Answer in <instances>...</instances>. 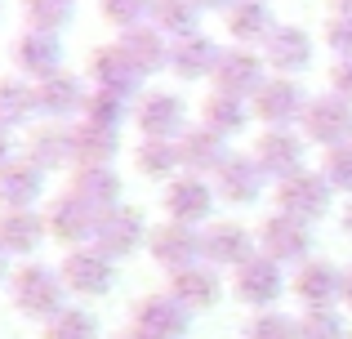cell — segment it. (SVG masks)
Returning a JSON list of instances; mask_svg holds the SVG:
<instances>
[{"label": "cell", "instance_id": "obj_55", "mask_svg": "<svg viewBox=\"0 0 352 339\" xmlns=\"http://www.w3.org/2000/svg\"><path fill=\"white\" fill-rule=\"evenodd\" d=\"M348 339H352V335H348Z\"/></svg>", "mask_w": 352, "mask_h": 339}, {"label": "cell", "instance_id": "obj_23", "mask_svg": "<svg viewBox=\"0 0 352 339\" xmlns=\"http://www.w3.org/2000/svg\"><path fill=\"white\" fill-rule=\"evenodd\" d=\"M165 290L197 317V313H210V308L223 299V272H219L214 263L201 259V263H192V268H183V272H170V286Z\"/></svg>", "mask_w": 352, "mask_h": 339}, {"label": "cell", "instance_id": "obj_15", "mask_svg": "<svg viewBox=\"0 0 352 339\" xmlns=\"http://www.w3.org/2000/svg\"><path fill=\"white\" fill-rule=\"evenodd\" d=\"M147 219H143V210L138 206H112L107 215H98V228H94V241L89 245H98V250L107 254V259H129L134 250H143L147 245Z\"/></svg>", "mask_w": 352, "mask_h": 339}, {"label": "cell", "instance_id": "obj_43", "mask_svg": "<svg viewBox=\"0 0 352 339\" xmlns=\"http://www.w3.org/2000/svg\"><path fill=\"white\" fill-rule=\"evenodd\" d=\"M321 179L330 183V188L339 192V197H348L352 201V143H344V148H330V152H321Z\"/></svg>", "mask_w": 352, "mask_h": 339}, {"label": "cell", "instance_id": "obj_36", "mask_svg": "<svg viewBox=\"0 0 352 339\" xmlns=\"http://www.w3.org/2000/svg\"><path fill=\"white\" fill-rule=\"evenodd\" d=\"M201 18H206V9L197 0H152V27L165 32L170 41H183V36L201 32Z\"/></svg>", "mask_w": 352, "mask_h": 339}, {"label": "cell", "instance_id": "obj_46", "mask_svg": "<svg viewBox=\"0 0 352 339\" xmlns=\"http://www.w3.org/2000/svg\"><path fill=\"white\" fill-rule=\"evenodd\" d=\"M18 148H23V139H18L14 130H5V125H0V166L18 157Z\"/></svg>", "mask_w": 352, "mask_h": 339}, {"label": "cell", "instance_id": "obj_3", "mask_svg": "<svg viewBox=\"0 0 352 339\" xmlns=\"http://www.w3.org/2000/svg\"><path fill=\"white\" fill-rule=\"evenodd\" d=\"M308 98L312 94L299 85V76H267L263 89L250 98V112L263 130H299Z\"/></svg>", "mask_w": 352, "mask_h": 339}, {"label": "cell", "instance_id": "obj_29", "mask_svg": "<svg viewBox=\"0 0 352 339\" xmlns=\"http://www.w3.org/2000/svg\"><path fill=\"white\" fill-rule=\"evenodd\" d=\"M228 45H245V50H263V41L276 32V18L267 9V0H236L223 14Z\"/></svg>", "mask_w": 352, "mask_h": 339}, {"label": "cell", "instance_id": "obj_10", "mask_svg": "<svg viewBox=\"0 0 352 339\" xmlns=\"http://www.w3.org/2000/svg\"><path fill=\"white\" fill-rule=\"evenodd\" d=\"M258 254L276 259L281 268H299V263H308L312 259V223L272 210V215L258 223Z\"/></svg>", "mask_w": 352, "mask_h": 339}, {"label": "cell", "instance_id": "obj_8", "mask_svg": "<svg viewBox=\"0 0 352 339\" xmlns=\"http://www.w3.org/2000/svg\"><path fill=\"white\" fill-rule=\"evenodd\" d=\"M58 272H63L67 295H76V299H103V295H112V286H116V259H107L98 245H76V250H67L63 263H58Z\"/></svg>", "mask_w": 352, "mask_h": 339}, {"label": "cell", "instance_id": "obj_45", "mask_svg": "<svg viewBox=\"0 0 352 339\" xmlns=\"http://www.w3.org/2000/svg\"><path fill=\"white\" fill-rule=\"evenodd\" d=\"M326 85H330V94H339L344 103H352V58H335V63H330Z\"/></svg>", "mask_w": 352, "mask_h": 339}, {"label": "cell", "instance_id": "obj_27", "mask_svg": "<svg viewBox=\"0 0 352 339\" xmlns=\"http://www.w3.org/2000/svg\"><path fill=\"white\" fill-rule=\"evenodd\" d=\"M179 161H183V174H201V179H214L219 166H223L232 152H228V139H219L214 130H206V125H188V130L179 134Z\"/></svg>", "mask_w": 352, "mask_h": 339}, {"label": "cell", "instance_id": "obj_30", "mask_svg": "<svg viewBox=\"0 0 352 339\" xmlns=\"http://www.w3.org/2000/svg\"><path fill=\"white\" fill-rule=\"evenodd\" d=\"M116 45L129 54V63L143 72V80H147V76H156V72H170V45H174V41H170L165 32H156L152 23L120 32V36H116Z\"/></svg>", "mask_w": 352, "mask_h": 339}, {"label": "cell", "instance_id": "obj_17", "mask_svg": "<svg viewBox=\"0 0 352 339\" xmlns=\"http://www.w3.org/2000/svg\"><path fill=\"white\" fill-rule=\"evenodd\" d=\"M147 254H152V263L165 272V277L192 268V263L206 259V254H201V228L174 223V219L152 223V232H147Z\"/></svg>", "mask_w": 352, "mask_h": 339}, {"label": "cell", "instance_id": "obj_38", "mask_svg": "<svg viewBox=\"0 0 352 339\" xmlns=\"http://www.w3.org/2000/svg\"><path fill=\"white\" fill-rule=\"evenodd\" d=\"M129 116H134V98L116 94V89H94L89 85V103H85V112H80V121L103 125V130H120Z\"/></svg>", "mask_w": 352, "mask_h": 339}, {"label": "cell", "instance_id": "obj_1", "mask_svg": "<svg viewBox=\"0 0 352 339\" xmlns=\"http://www.w3.org/2000/svg\"><path fill=\"white\" fill-rule=\"evenodd\" d=\"M5 295H9V304H14V313L27 317V322H36V326H45L54 313L67 308L63 272L50 268V263H41V259L14 263V272H9V281H5Z\"/></svg>", "mask_w": 352, "mask_h": 339}, {"label": "cell", "instance_id": "obj_47", "mask_svg": "<svg viewBox=\"0 0 352 339\" xmlns=\"http://www.w3.org/2000/svg\"><path fill=\"white\" fill-rule=\"evenodd\" d=\"M197 5H201V9H210V14H228L236 0H197Z\"/></svg>", "mask_w": 352, "mask_h": 339}, {"label": "cell", "instance_id": "obj_13", "mask_svg": "<svg viewBox=\"0 0 352 339\" xmlns=\"http://www.w3.org/2000/svg\"><path fill=\"white\" fill-rule=\"evenodd\" d=\"M45 228H50V241L76 250V245H89V241H94L98 210H89L76 192L63 188V192H54V197L45 201Z\"/></svg>", "mask_w": 352, "mask_h": 339}, {"label": "cell", "instance_id": "obj_14", "mask_svg": "<svg viewBox=\"0 0 352 339\" xmlns=\"http://www.w3.org/2000/svg\"><path fill=\"white\" fill-rule=\"evenodd\" d=\"M290 295L299 299V308H339L344 304V268L335 259H321L312 254L308 263L290 272Z\"/></svg>", "mask_w": 352, "mask_h": 339}, {"label": "cell", "instance_id": "obj_9", "mask_svg": "<svg viewBox=\"0 0 352 339\" xmlns=\"http://www.w3.org/2000/svg\"><path fill=\"white\" fill-rule=\"evenodd\" d=\"M201 254L219 272H236L241 263H250L258 254V232L245 228L241 219H214V223L201 228Z\"/></svg>", "mask_w": 352, "mask_h": 339}, {"label": "cell", "instance_id": "obj_49", "mask_svg": "<svg viewBox=\"0 0 352 339\" xmlns=\"http://www.w3.org/2000/svg\"><path fill=\"white\" fill-rule=\"evenodd\" d=\"M330 5V14H339V18H352V0H326Z\"/></svg>", "mask_w": 352, "mask_h": 339}, {"label": "cell", "instance_id": "obj_54", "mask_svg": "<svg viewBox=\"0 0 352 339\" xmlns=\"http://www.w3.org/2000/svg\"><path fill=\"white\" fill-rule=\"evenodd\" d=\"M0 9H5V5H0Z\"/></svg>", "mask_w": 352, "mask_h": 339}, {"label": "cell", "instance_id": "obj_11", "mask_svg": "<svg viewBox=\"0 0 352 339\" xmlns=\"http://www.w3.org/2000/svg\"><path fill=\"white\" fill-rule=\"evenodd\" d=\"M272 206L281 210V215H290V219L317 223V219H326L330 206H335V188L321 179V170H303V174H294V179L276 183L272 188Z\"/></svg>", "mask_w": 352, "mask_h": 339}, {"label": "cell", "instance_id": "obj_25", "mask_svg": "<svg viewBox=\"0 0 352 339\" xmlns=\"http://www.w3.org/2000/svg\"><path fill=\"white\" fill-rule=\"evenodd\" d=\"M219 54H223V45H219L214 36H206V32L183 36V41L170 45V76L183 80V85H192V80H210L214 67H219Z\"/></svg>", "mask_w": 352, "mask_h": 339}, {"label": "cell", "instance_id": "obj_53", "mask_svg": "<svg viewBox=\"0 0 352 339\" xmlns=\"http://www.w3.org/2000/svg\"><path fill=\"white\" fill-rule=\"evenodd\" d=\"M72 5H76V0H72Z\"/></svg>", "mask_w": 352, "mask_h": 339}, {"label": "cell", "instance_id": "obj_24", "mask_svg": "<svg viewBox=\"0 0 352 339\" xmlns=\"http://www.w3.org/2000/svg\"><path fill=\"white\" fill-rule=\"evenodd\" d=\"M18 157L32 161L36 170L54 174V170H72V130L58 121H41L32 125V130L23 134V148H18Z\"/></svg>", "mask_w": 352, "mask_h": 339}, {"label": "cell", "instance_id": "obj_48", "mask_svg": "<svg viewBox=\"0 0 352 339\" xmlns=\"http://www.w3.org/2000/svg\"><path fill=\"white\" fill-rule=\"evenodd\" d=\"M339 228H344V237L352 241V201H344V210H339Z\"/></svg>", "mask_w": 352, "mask_h": 339}, {"label": "cell", "instance_id": "obj_19", "mask_svg": "<svg viewBox=\"0 0 352 339\" xmlns=\"http://www.w3.org/2000/svg\"><path fill=\"white\" fill-rule=\"evenodd\" d=\"M85 103H89V80H80L76 72H58V76L36 85V116L41 121L72 125V121H80Z\"/></svg>", "mask_w": 352, "mask_h": 339}, {"label": "cell", "instance_id": "obj_21", "mask_svg": "<svg viewBox=\"0 0 352 339\" xmlns=\"http://www.w3.org/2000/svg\"><path fill=\"white\" fill-rule=\"evenodd\" d=\"M85 72H89V85H94V89H116V94H125V98L143 94V72L129 63V54L120 50L116 41L94 45V50H89Z\"/></svg>", "mask_w": 352, "mask_h": 339}, {"label": "cell", "instance_id": "obj_28", "mask_svg": "<svg viewBox=\"0 0 352 339\" xmlns=\"http://www.w3.org/2000/svg\"><path fill=\"white\" fill-rule=\"evenodd\" d=\"M67 192H76L89 210L107 215L125 197V179L112 166H76V170H67Z\"/></svg>", "mask_w": 352, "mask_h": 339}, {"label": "cell", "instance_id": "obj_18", "mask_svg": "<svg viewBox=\"0 0 352 339\" xmlns=\"http://www.w3.org/2000/svg\"><path fill=\"white\" fill-rule=\"evenodd\" d=\"M272 76L263 63V54L258 50H245V45H223V54H219V67L214 76H210V85L219 89V94H236V98H254L258 89H263V80Z\"/></svg>", "mask_w": 352, "mask_h": 339}, {"label": "cell", "instance_id": "obj_7", "mask_svg": "<svg viewBox=\"0 0 352 339\" xmlns=\"http://www.w3.org/2000/svg\"><path fill=\"white\" fill-rule=\"evenodd\" d=\"M250 157L258 161V170L267 174V183H285L294 174L308 170V139L299 130H258Z\"/></svg>", "mask_w": 352, "mask_h": 339}, {"label": "cell", "instance_id": "obj_51", "mask_svg": "<svg viewBox=\"0 0 352 339\" xmlns=\"http://www.w3.org/2000/svg\"><path fill=\"white\" fill-rule=\"evenodd\" d=\"M9 272H14V268H9V254L0 250V286H5V281H9Z\"/></svg>", "mask_w": 352, "mask_h": 339}, {"label": "cell", "instance_id": "obj_26", "mask_svg": "<svg viewBox=\"0 0 352 339\" xmlns=\"http://www.w3.org/2000/svg\"><path fill=\"white\" fill-rule=\"evenodd\" d=\"M45 241H50L45 210H0V250L9 259H32Z\"/></svg>", "mask_w": 352, "mask_h": 339}, {"label": "cell", "instance_id": "obj_50", "mask_svg": "<svg viewBox=\"0 0 352 339\" xmlns=\"http://www.w3.org/2000/svg\"><path fill=\"white\" fill-rule=\"evenodd\" d=\"M344 308L352 313V268H344Z\"/></svg>", "mask_w": 352, "mask_h": 339}, {"label": "cell", "instance_id": "obj_5", "mask_svg": "<svg viewBox=\"0 0 352 339\" xmlns=\"http://www.w3.org/2000/svg\"><path fill=\"white\" fill-rule=\"evenodd\" d=\"M299 134L308 139V148H344L352 143V103H344L339 94H312L308 107H303V121H299Z\"/></svg>", "mask_w": 352, "mask_h": 339}, {"label": "cell", "instance_id": "obj_41", "mask_svg": "<svg viewBox=\"0 0 352 339\" xmlns=\"http://www.w3.org/2000/svg\"><path fill=\"white\" fill-rule=\"evenodd\" d=\"M352 326L344 322L339 308H308L299 313V339H348Z\"/></svg>", "mask_w": 352, "mask_h": 339}, {"label": "cell", "instance_id": "obj_2", "mask_svg": "<svg viewBox=\"0 0 352 339\" xmlns=\"http://www.w3.org/2000/svg\"><path fill=\"white\" fill-rule=\"evenodd\" d=\"M228 290H232V299L241 308H250V313H272L281 304V295L290 290V277H285V268L276 259L254 254L250 263H241L232 277H228Z\"/></svg>", "mask_w": 352, "mask_h": 339}, {"label": "cell", "instance_id": "obj_40", "mask_svg": "<svg viewBox=\"0 0 352 339\" xmlns=\"http://www.w3.org/2000/svg\"><path fill=\"white\" fill-rule=\"evenodd\" d=\"M241 339H299V317L281 313H250V322L241 326Z\"/></svg>", "mask_w": 352, "mask_h": 339}, {"label": "cell", "instance_id": "obj_52", "mask_svg": "<svg viewBox=\"0 0 352 339\" xmlns=\"http://www.w3.org/2000/svg\"><path fill=\"white\" fill-rule=\"evenodd\" d=\"M112 339H147V335H138V331H134V326H125V331H116Z\"/></svg>", "mask_w": 352, "mask_h": 339}, {"label": "cell", "instance_id": "obj_39", "mask_svg": "<svg viewBox=\"0 0 352 339\" xmlns=\"http://www.w3.org/2000/svg\"><path fill=\"white\" fill-rule=\"evenodd\" d=\"M41 339H103V326H98V317L89 308L67 304L63 313H54L41 326Z\"/></svg>", "mask_w": 352, "mask_h": 339}, {"label": "cell", "instance_id": "obj_32", "mask_svg": "<svg viewBox=\"0 0 352 339\" xmlns=\"http://www.w3.org/2000/svg\"><path fill=\"white\" fill-rule=\"evenodd\" d=\"M45 192V170H36L32 161L14 157L0 166V210H36Z\"/></svg>", "mask_w": 352, "mask_h": 339}, {"label": "cell", "instance_id": "obj_35", "mask_svg": "<svg viewBox=\"0 0 352 339\" xmlns=\"http://www.w3.org/2000/svg\"><path fill=\"white\" fill-rule=\"evenodd\" d=\"M32 121H36V85L23 80L18 72L0 76V125L18 134V130H32Z\"/></svg>", "mask_w": 352, "mask_h": 339}, {"label": "cell", "instance_id": "obj_4", "mask_svg": "<svg viewBox=\"0 0 352 339\" xmlns=\"http://www.w3.org/2000/svg\"><path fill=\"white\" fill-rule=\"evenodd\" d=\"M129 125L138 130V139H179L188 130V98L179 89H143L134 98V116Z\"/></svg>", "mask_w": 352, "mask_h": 339}, {"label": "cell", "instance_id": "obj_34", "mask_svg": "<svg viewBox=\"0 0 352 339\" xmlns=\"http://www.w3.org/2000/svg\"><path fill=\"white\" fill-rule=\"evenodd\" d=\"M129 166H134L138 179L147 183H170L183 174V161H179V143L174 139H138L129 148Z\"/></svg>", "mask_w": 352, "mask_h": 339}, {"label": "cell", "instance_id": "obj_6", "mask_svg": "<svg viewBox=\"0 0 352 339\" xmlns=\"http://www.w3.org/2000/svg\"><path fill=\"white\" fill-rule=\"evenodd\" d=\"M214 206H219L214 179H201V174H179V179H170V183H165V192H161L165 219L188 223V228L214 223Z\"/></svg>", "mask_w": 352, "mask_h": 339}, {"label": "cell", "instance_id": "obj_16", "mask_svg": "<svg viewBox=\"0 0 352 339\" xmlns=\"http://www.w3.org/2000/svg\"><path fill=\"white\" fill-rule=\"evenodd\" d=\"M129 326L147 339H188L192 331V313L170 295V290H156V295L134 299L129 308Z\"/></svg>", "mask_w": 352, "mask_h": 339}, {"label": "cell", "instance_id": "obj_37", "mask_svg": "<svg viewBox=\"0 0 352 339\" xmlns=\"http://www.w3.org/2000/svg\"><path fill=\"white\" fill-rule=\"evenodd\" d=\"M72 0H18V18H23V32H50L63 36V27L72 23Z\"/></svg>", "mask_w": 352, "mask_h": 339}, {"label": "cell", "instance_id": "obj_20", "mask_svg": "<svg viewBox=\"0 0 352 339\" xmlns=\"http://www.w3.org/2000/svg\"><path fill=\"white\" fill-rule=\"evenodd\" d=\"M263 63L272 76H303V72L312 67V54H317V45H312V36L303 32L299 23H276V32L263 41Z\"/></svg>", "mask_w": 352, "mask_h": 339}, {"label": "cell", "instance_id": "obj_33", "mask_svg": "<svg viewBox=\"0 0 352 339\" xmlns=\"http://www.w3.org/2000/svg\"><path fill=\"white\" fill-rule=\"evenodd\" d=\"M72 170L76 166H116L120 157V130H103L89 121H72Z\"/></svg>", "mask_w": 352, "mask_h": 339}, {"label": "cell", "instance_id": "obj_44", "mask_svg": "<svg viewBox=\"0 0 352 339\" xmlns=\"http://www.w3.org/2000/svg\"><path fill=\"white\" fill-rule=\"evenodd\" d=\"M321 41H326V50L335 54V58H352V18L330 14L326 27H321Z\"/></svg>", "mask_w": 352, "mask_h": 339}, {"label": "cell", "instance_id": "obj_22", "mask_svg": "<svg viewBox=\"0 0 352 339\" xmlns=\"http://www.w3.org/2000/svg\"><path fill=\"white\" fill-rule=\"evenodd\" d=\"M214 192H219L223 206L245 210V206H254V201L267 192V174L258 170V161L250 157V152H232V157L219 166V174H214Z\"/></svg>", "mask_w": 352, "mask_h": 339}, {"label": "cell", "instance_id": "obj_31", "mask_svg": "<svg viewBox=\"0 0 352 339\" xmlns=\"http://www.w3.org/2000/svg\"><path fill=\"white\" fill-rule=\"evenodd\" d=\"M197 121L206 125V130H214L219 139H236V134H245V125L254 121V112H250V98L210 89V94L201 98V107H197Z\"/></svg>", "mask_w": 352, "mask_h": 339}, {"label": "cell", "instance_id": "obj_42", "mask_svg": "<svg viewBox=\"0 0 352 339\" xmlns=\"http://www.w3.org/2000/svg\"><path fill=\"white\" fill-rule=\"evenodd\" d=\"M98 18L107 27H116V36H120L129 27L152 23V0H98Z\"/></svg>", "mask_w": 352, "mask_h": 339}, {"label": "cell", "instance_id": "obj_12", "mask_svg": "<svg viewBox=\"0 0 352 339\" xmlns=\"http://www.w3.org/2000/svg\"><path fill=\"white\" fill-rule=\"evenodd\" d=\"M9 63H14V72H18L23 80L41 85V80L67 72V67H63V63H67L63 36H50V32H18L14 41H9Z\"/></svg>", "mask_w": 352, "mask_h": 339}]
</instances>
